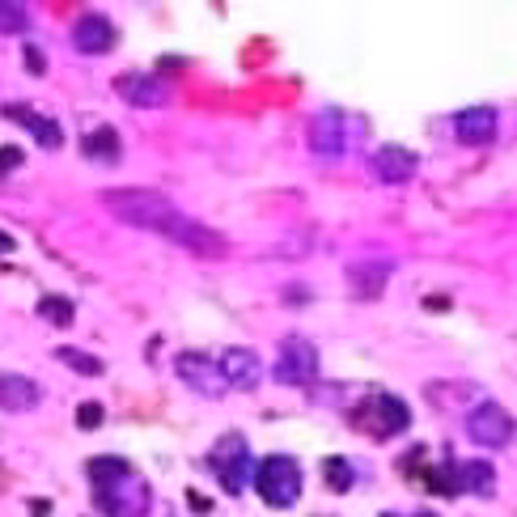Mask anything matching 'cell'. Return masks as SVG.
<instances>
[{"mask_svg": "<svg viewBox=\"0 0 517 517\" xmlns=\"http://www.w3.org/2000/svg\"><path fill=\"white\" fill-rule=\"evenodd\" d=\"M217 361H221V373H225L229 390H255L259 378H263V361H259L255 348H225Z\"/></svg>", "mask_w": 517, "mask_h": 517, "instance_id": "obj_13", "label": "cell"}, {"mask_svg": "<svg viewBox=\"0 0 517 517\" xmlns=\"http://www.w3.org/2000/svg\"><path fill=\"white\" fill-rule=\"evenodd\" d=\"M424 484L437 496H462V479H458V467H429L424 471Z\"/></svg>", "mask_w": 517, "mask_h": 517, "instance_id": "obj_23", "label": "cell"}, {"mask_svg": "<svg viewBox=\"0 0 517 517\" xmlns=\"http://www.w3.org/2000/svg\"><path fill=\"white\" fill-rule=\"evenodd\" d=\"M102 204L115 212V217L123 225H132V229H153V234H170V225L183 217L162 191H153V187H123V191H106L102 195Z\"/></svg>", "mask_w": 517, "mask_h": 517, "instance_id": "obj_2", "label": "cell"}, {"mask_svg": "<svg viewBox=\"0 0 517 517\" xmlns=\"http://www.w3.org/2000/svg\"><path fill=\"white\" fill-rule=\"evenodd\" d=\"M513 433H517V420L509 416V407H501V403L484 399V403H475L467 412V437L475 445H484V450H501V445L513 441Z\"/></svg>", "mask_w": 517, "mask_h": 517, "instance_id": "obj_5", "label": "cell"}, {"mask_svg": "<svg viewBox=\"0 0 517 517\" xmlns=\"http://www.w3.org/2000/svg\"><path fill=\"white\" fill-rule=\"evenodd\" d=\"M416 166H420V157L412 149H403V145H382V149H373V157H369V170L390 187L416 178Z\"/></svg>", "mask_w": 517, "mask_h": 517, "instance_id": "obj_12", "label": "cell"}, {"mask_svg": "<svg viewBox=\"0 0 517 517\" xmlns=\"http://www.w3.org/2000/svg\"><path fill=\"white\" fill-rule=\"evenodd\" d=\"M73 43H77L81 56H106V51H111V43H115L111 17H102V13H85V17H77Z\"/></svg>", "mask_w": 517, "mask_h": 517, "instance_id": "obj_17", "label": "cell"}, {"mask_svg": "<svg viewBox=\"0 0 517 517\" xmlns=\"http://www.w3.org/2000/svg\"><path fill=\"white\" fill-rule=\"evenodd\" d=\"M386 280H390V267L378 263V259H361V263L348 267V289H352V297H361V301L382 297Z\"/></svg>", "mask_w": 517, "mask_h": 517, "instance_id": "obj_18", "label": "cell"}, {"mask_svg": "<svg viewBox=\"0 0 517 517\" xmlns=\"http://www.w3.org/2000/svg\"><path fill=\"white\" fill-rule=\"evenodd\" d=\"M348 145V115L340 106H327V111H318L310 119V149L318 157H340Z\"/></svg>", "mask_w": 517, "mask_h": 517, "instance_id": "obj_10", "label": "cell"}, {"mask_svg": "<svg viewBox=\"0 0 517 517\" xmlns=\"http://www.w3.org/2000/svg\"><path fill=\"white\" fill-rule=\"evenodd\" d=\"M0 255H13V238L9 234H0Z\"/></svg>", "mask_w": 517, "mask_h": 517, "instance_id": "obj_30", "label": "cell"}, {"mask_svg": "<svg viewBox=\"0 0 517 517\" xmlns=\"http://www.w3.org/2000/svg\"><path fill=\"white\" fill-rule=\"evenodd\" d=\"M56 356H60L68 369L85 373V378H98V373H102V361H98V356H89V352H81V348H56Z\"/></svg>", "mask_w": 517, "mask_h": 517, "instance_id": "obj_24", "label": "cell"}, {"mask_svg": "<svg viewBox=\"0 0 517 517\" xmlns=\"http://www.w3.org/2000/svg\"><path fill=\"white\" fill-rule=\"evenodd\" d=\"M30 26V9L26 5H9L0 0V34H22Z\"/></svg>", "mask_w": 517, "mask_h": 517, "instance_id": "obj_25", "label": "cell"}, {"mask_svg": "<svg viewBox=\"0 0 517 517\" xmlns=\"http://www.w3.org/2000/svg\"><path fill=\"white\" fill-rule=\"evenodd\" d=\"M352 420L361 424L369 437H399L407 433V424H412V412H407V403L399 395H390V390H378V395H365L361 403L352 407Z\"/></svg>", "mask_w": 517, "mask_h": 517, "instance_id": "obj_4", "label": "cell"}, {"mask_svg": "<svg viewBox=\"0 0 517 517\" xmlns=\"http://www.w3.org/2000/svg\"><path fill=\"white\" fill-rule=\"evenodd\" d=\"M89 479H94V505L106 517H145L149 513V484L123 458L98 454L89 458Z\"/></svg>", "mask_w": 517, "mask_h": 517, "instance_id": "obj_1", "label": "cell"}, {"mask_svg": "<svg viewBox=\"0 0 517 517\" xmlns=\"http://www.w3.org/2000/svg\"><path fill=\"white\" fill-rule=\"evenodd\" d=\"M416 517H437V513H416Z\"/></svg>", "mask_w": 517, "mask_h": 517, "instance_id": "obj_31", "label": "cell"}, {"mask_svg": "<svg viewBox=\"0 0 517 517\" xmlns=\"http://www.w3.org/2000/svg\"><path fill=\"white\" fill-rule=\"evenodd\" d=\"M255 492L263 496V505L293 509L297 496H301V467H297V458H289V454L263 458L259 471H255Z\"/></svg>", "mask_w": 517, "mask_h": 517, "instance_id": "obj_3", "label": "cell"}, {"mask_svg": "<svg viewBox=\"0 0 517 517\" xmlns=\"http://www.w3.org/2000/svg\"><path fill=\"white\" fill-rule=\"evenodd\" d=\"M208 467L217 471V479L225 484L229 496H238V492L246 488V471H251V445H246V437L225 433L217 445H212Z\"/></svg>", "mask_w": 517, "mask_h": 517, "instance_id": "obj_7", "label": "cell"}, {"mask_svg": "<svg viewBox=\"0 0 517 517\" xmlns=\"http://www.w3.org/2000/svg\"><path fill=\"white\" fill-rule=\"evenodd\" d=\"M119 132L111 128V123H102V128H94L85 136V153L94 157V162H106V166H115L119 162Z\"/></svg>", "mask_w": 517, "mask_h": 517, "instance_id": "obj_20", "label": "cell"}, {"mask_svg": "<svg viewBox=\"0 0 517 517\" xmlns=\"http://www.w3.org/2000/svg\"><path fill=\"white\" fill-rule=\"evenodd\" d=\"M43 403V386L26 373H0V412H34Z\"/></svg>", "mask_w": 517, "mask_h": 517, "instance_id": "obj_16", "label": "cell"}, {"mask_svg": "<svg viewBox=\"0 0 517 517\" xmlns=\"http://www.w3.org/2000/svg\"><path fill=\"white\" fill-rule=\"evenodd\" d=\"M174 373H178V382H183L187 390H195V395H204V399H221L229 390L225 373H221V361H212V356H204V352H178L174 356Z\"/></svg>", "mask_w": 517, "mask_h": 517, "instance_id": "obj_8", "label": "cell"}, {"mask_svg": "<svg viewBox=\"0 0 517 517\" xmlns=\"http://www.w3.org/2000/svg\"><path fill=\"white\" fill-rule=\"evenodd\" d=\"M496 128H501V115L496 106H467V111L454 115V136L471 149H484L496 140Z\"/></svg>", "mask_w": 517, "mask_h": 517, "instance_id": "obj_11", "label": "cell"}, {"mask_svg": "<svg viewBox=\"0 0 517 517\" xmlns=\"http://www.w3.org/2000/svg\"><path fill=\"white\" fill-rule=\"evenodd\" d=\"M102 420H106L102 403H81V407H77V429L94 433V429H102Z\"/></svg>", "mask_w": 517, "mask_h": 517, "instance_id": "obj_26", "label": "cell"}, {"mask_svg": "<svg viewBox=\"0 0 517 517\" xmlns=\"http://www.w3.org/2000/svg\"><path fill=\"white\" fill-rule=\"evenodd\" d=\"M0 115L13 119V123H22V128H26L34 140H39L43 149H60V145H64L60 123L47 119V115H39V111H34V106H26V102H5V106H0Z\"/></svg>", "mask_w": 517, "mask_h": 517, "instance_id": "obj_14", "label": "cell"}, {"mask_svg": "<svg viewBox=\"0 0 517 517\" xmlns=\"http://www.w3.org/2000/svg\"><path fill=\"white\" fill-rule=\"evenodd\" d=\"M458 479H462V492L471 496H496V467L484 458H471L458 467Z\"/></svg>", "mask_w": 517, "mask_h": 517, "instance_id": "obj_19", "label": "cell"}, {"mask_svg": "<svg viewBox=\"0 0 517 517\" xmlns=\"http://www.w3.org/2000/svg\"><path fill=\"white\" fill-rule=\"evenodd\" d=\"M39 318L43 323H51V327H73V318H77V310H73V301L68 297H60V293H47V297H39Z\"/></svg>", "mask_w": 517, "mask_h": 517, "instance_id": "obj_21", "label": "cell"}, {"mask_svg": "<svg viewBox=\"0 0 517 517\" xmlns=\"http://www.w3.org/2000/svg\"><path fill=\"white\" fill-rule=\"evenodd\" d=\"M166 238L178 242L183 251L200 255V259H225V255H229V242L217 234V229H208L204 221H191V217H178V221L170 225Z\"/></svg>", "mask_w": 517, "mask_h": 517, "instance_id": "obj_9", "label": "cell"}, {"mask_svg": "<svg viewBox=\"0 0 517 517\" xmlns=\"http://www.w3.org/2000/svg\"><path fill=\"white\" fill-rule=\"evenodd\" d=\"M30 513H34V517H47V513H51V505H47V501H34V505H30Z\"/></svg>", "mask_w": 517, "mask_h": 517, "instance_id": "obj_29", "label": "cell"}, {"mask_svg": "<svg viewBox=\"0 0 517 517\" xmlns=\"http://www.w3.org/2000/svg\"><path fill=\"white\" fill-rule=\"evenodd\" d=\"M323 479H327V488H331V492H352V484H356V471L348 467V458L331 454V458L323 462Z\"/></svg>", "mask_w": 517, "mask_h": 517, "instance_id": "obj_22", "label": "cell"}, {"mask_svg": "<svg viewBox=\"0 0 517 517\" xmlns=\"http://www.w3.org/2000/svg\"><path fill=\"white\" fill-rule=\"evenodd\" d=\"M22 166V149L17 145H0V178H5L9 170H17Z\"/></svg>", "mask_w": 517, "mask_h": 517, "instance_id": "obj_27", "label": "cell"}, {"mask_svg": "<svg viewBox=\"0 0 517 517\" xmlns=\"http://www.w3.org/2000/svg\"><path fill=\"white\" fill-rule=\"evenodd\" d=\"M115 94L128 106H136V111H153V106L166 102V85H162V77H153V73H123L115 81Z\"/></svg>", "mask_w": 517, "mask_h": 517, "instance_id": "obj_15", "label": "cell"}, {"mask_svg": "<svg viewBox=\"0 0 517 517\" xmlns=\"http://www.w3.org/2000/svg\"><path fill=\"white\" fill-rule=\"evenodd\" d=\"M276 382L284 386H310L318 378V348L306 335H284L276 348Z\"/></svg>", "mask_w": 517, "mask_h": 517, "instance_id": "obj_6", "label": "cell"}, {"mask_svg": "<svg viewBox=\"0 0 517 517\" xmlns=\"http://www.w3.org/2000/svg\"><path fill=\"white\" fill-rule=\"evenodd\" d=\"M26 68L34 77H43L47 73V56H43V47H26Z\"/></svg>", "mask_w": 517, "mask_h": 517, "instance_id": "obj_28", "label": "cell"}]
</instances>
